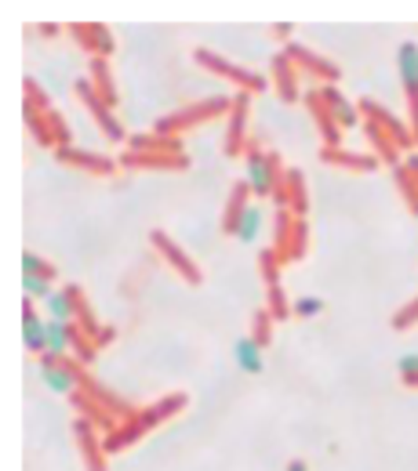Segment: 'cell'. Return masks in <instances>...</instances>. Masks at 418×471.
<instances>
[{
	"mask_svg": "<svg viewBox=\"0 0 418 471\" xmlns=\"http://www.w3.org/2000/svg\"><path fill=\"white\" fill-rule=\"evenodd\" d=\"M229 105H233V95L204 98V102H193V105H182V109H175V113L160 116L153 131H157V135H164V138H178V135H182V131H189V127L211 124V120H219V116H229Z\"/></svg>",
	"mask_w": 418,
	"mask_h": 471,
	"instance_id": "2",
	"label": "cell"
},
{
	"mask_svg": "<svg viewBox=\"0 0 418 471\" xmlns=\"http://www.w3.org/2000/svg\"><path fill=\"white\" fill-rule=\"evenodd\" d=\"M233 352H237V363H240L244 374H262V345L251 334H244Z\"/></svg>",
	"mask_w": 418,
	"mask_h": 471,
	"instance_id": "27",
	"label": "cell"
},
{
	"mask_svg": "<svg viewBox=\"0 0 418 471\" xmlns=\"http://www.w3.org/2000/svg\"><path fill=\"white\" fill-rule=\"evenodd\" d=\"M248 105H251V95L237 91L233 95V105H229V116H226V142H222V153L226 156H244V145H248Z\"/></svg>",
	"mask_w": 418,
	"mask_h": 471,
	"instance_id": "11",
	"label": "cell"
},
{
	"mask_svg": "<svg viewBox=\"0 0 418 471\" xmlns=\"http://www.w3.org/2000/svg\"><path fill=\"white\" fill-rule=\"evenodd\" d=\"M259 233H262V211L251 204V207L240 215V222H237L233 236H237L240 243H251V239H259Z\"/></svg>",
	"mask_w": 418,
	"mask_h": 471,
	"instance_id": "30",
	"label": "cell"
},
{
	"mask_svg": "<svg viewBox=\"0 0 418 471\" xmlns=\"http://www.w3.org/2000/svg\"><path fill=\"white\" fill-rule=\"evenodd\" d=\"M91 87L98 91V98L106 102V105H117L120 102V95H117V84H113V76H109V65H106V58H91Z\"/></svg>",
	"mask_w": 418,
	"mask_h": 471,
	"instance_id": "26",
	"label": "cell"
},
{
	"mask_svg": "<svg viewBox=\"0 0 418 471\" xmlns=\"http://www.w3.org/2000/svg\"><path fill=\"white\" fill-rule=\"evenodd\" d=\"M73 439H76V450H80V461L87 471H106V446L98 439V428L87 421V417H76L73 421Z\"/></svg>",
	"mask_w": 418,
	"mask_h": 471,
	"instance_id": "14",
	"label": "cell"
},
{
	"mask_svg": "<svg viewBox=\"0 0 418 471\" xmlns=\"http://www.w3.org/2000/svg\"><path fill=\"white\" fill-rule=\"evenodd\" d=\"M266 312H270L277 323H284V319L291 316V305H288L284 286H270V290H266Z\"/></svg>",
	"mask_w": 418,
	"mask_h": 471,
	"instance_id": "33",
	"label": "cell"
},
{
	"mask_svg": "<svg viewBox=\"0 0 418 471\" xmlns=\"http://www.w3.org/2000/svg\"><path fill=\"white\" fill-rule=\"evenodd\" d=\"M284 55H288L302 73H310V76H317V80H324V84H339V80H342V69H339L331 58H324V55L302 47V44H288Z\"/></svg>",
	"mask_w": 418,
	"mask_h": 471,
	"instance_id": "13",
	"label": "cell"
},
{
	"mask_svg": "<svg viewBox=\"0 0 418 471\" xmlns=\"http://www.w3.org/2000/svg\"><path fill=\"white\" fill-rule=\"evenodd\" d=\"M401 385H404V388H412V392H418V374H415V377H404Z\"/></svg>",
	"mask_w": 418,
	"mask_h": 471,
	"instance_id": "40",
	"label": "cell"
},
{
	"mask_svg": "<svg viewBox=\"0 0 418 471\" xmlns=\"http://www.w3.org/2000/svg\"><path fill=\"white\" fill-rule=\"evenodd\" d=\"M397 73H401V84H404V95H408V124H412V135H415L418 145V44L415 40H404L397 47Z\"/></svg>",
	"mask_w": 418,
	"mask_h": 471,
	"instance_id": "10",
	"label": "cell"
},
{
	"mask_svg": "<svg viewBox=\"0 0 418 471\" xmlns=\"http://www.w3.org/2000/svg\"><path fill=\"white\" fill-rule=\"evenodd\" d=\"M193 62L197 65H204L208 73H215V76H226L237 91H244V95H262L266 91V76H259V73H251V69H244V65H237V62H229V58H222V55H215L211 47H197L193 51Z\"/></svg>",
	"mask_w": 418,
	"mask_h": 471,
	"instance_id": "5",
	"label": "cell"
},
{
	"mask_svg": "<svg viewBox=\"0 0 418 471\" xmlns=\"http://www.w3.org/2000/svg\"><path fill=\"white\" fill-rule=\"evenodd\" d=\"M390 326H393V330H412V326H418V297H412L404 308H397V312H393Z\"/></svg>",
	"mask_w": 418,
	"mask_h": 471,
	"instance_id": "36",
	"label": "cell"
},
{
	"mask_svg": "<svg viewBox=\"0 0 418 471\" xmlns=\"http://www.w3.org/2000/svg\"><path fill=\"white\" fill-rule=\"evenodd\" d=\"M22 276H40V279H55L58 276V268L47 261V257H40L36 250H25L22 254Z\"/></svg>",
	"mask_w": 418,
	"mask_h": 471,
	"instance_id": "32",
	"label": "cell"
},
{
	"mask_svg": "<svg viewBox=\"0 0 418 471\" xmlns=\"http://www.w3.org/2000/svg\"><path fill=\"white\" fill-rule=\"evenodd\" d=\"M244 164H248V185H251V196L266 200L277 193V185L284 182L288 167L280 164V156L273 149H262L255 138H248L244 145Z\"/></svg>",
	"mask_w": 418,
	"mask_h": 471,
	"instance_id": "3",
	"label": "cell"
},
{
	"mask_svg": "<svg viewBox=\"0 0 418 471\" xmlns=\"http://www.w3.org/2000/svg\"><path fill=\"white\" fill-rule=\"evenodd\" d=\"M127 153H171L178 156L182 153V142L178 138H164V135H131L127 138Z\"/></svg>",
	"mask_w": 418,
	"mask_h": 471,
	"instance_id": "25",
	"label": "cell"
},
{
	"mask_svg": "<svg viewBox=\"0 0 418 471\" xmlns=\"http://www.w3.org/2000/svg\"><path fill=\"white\" fill-rule=\"evenodd\" d=\"M321 160L331 164V167L353 171V175H368L382 164L375 153H353V149H342V145H321Z\"/></svg>",
	"mask_w": 418,
	"mask_h": 471,
	"instance_id": "17",
	"label": "cell"
},
{
	"mask_svg": "<svg viewBox=\"0 0 418 471\" xmlns=\"http://www.w3.org/2000/svg\"><path fill=\"white\" fill-rule=\"evenodd\" d=\"M310 246V229H306V218H295L291 211H277V243L273 250L284 257V261H299Z\"/></svg>",
	"mask_w": 418,
	"mask_h": 471,
	"instance_id": "9",
	"label": "cell"
},
{
	"mask_svg": "<svg viewBox=\"0 0 418 471\" xmlns=\"http://www.w3.org/2000/svg\"><path fill=\"white\" fill-rule=\"evenodd\" d=\"M306 105H310V109H313V116H317V127H321V135H324V145H339L342 127L335 124V116H331V109L324 105L321 91H310V95H306Z\"/></svg>",
	"mask_w": 418,
	"mask_h": 471,
	"instance_id": "23",
	"label": "cell"
},
{
	"mask_svg": "<svg viewBox=\"0 0 418 471\" xmlns=\"http://www.w3.org/2000/svg\"><path fill=\"white\" fill-rule=\"evenodd\" d=\"M321 98H324V105L331 109V116H335V124H339L342 131H353V127H361V109H357L353 102H346V98L339 95V87H335V84L321 87Z\"/></svg>",
	"mask_w": 418,
	"mask_h": 471,
	"instance_id": "21",
	"label": "cell"
},
{
	"mask_svg": "<svg viewBox=\"0 0 418 471\" xmlns=\"http://www.w3.org/2000/svg\"><path fill=\"white\" fill-rule=\"evenodd\" d=\"M364 135H368V142H372V149H375V156L393 171L397 164H401V149H397V142L382 131V127H375V124H368L364 120Z\"/></svg>",
	"mask_w": 418,
	"mask_h": 471,
	"instance_id": "24",
	"label": "cell"
},
{
	"mask_svg": "<svg viewBox=\"0 0 418 471\" xmlns=\"http://www.w3.org/2000/svg\"><path fill=\"white\" fill-rule=\"evenodd\" d=\"M47 356L55 359H73L80 366H91L98 356V345L76 326V323H58L47 319Z\"/></svg>",
	"mask_w": 418,
	"mask_h": 471,
	"instance_id": "4",
	"label": "cell"
},
{
	"mask_svg": "<svg viewBox=\"0 0 418 471\" xmlns=\"http://www.w3.org/2000/svg\"><path fill=\"white\" fill-rule=\"evenodd\" d=\"M55 279H40V276H22V290H25V301H47L55 290H51Z\"/></svg>",
	"mask_w": 418,
	"mask_h": 471,
	"instance_id": "35",
	"label": "cell"
},
{
	"mask_svg": "<svg viewBox=\"0 0 418 471\" xmlns=\"http://www.w3.org/2000/svg\"><path fill=\"white\" fill-rule=\"evenodd\" d=\"M66 29L73 33V40L84 51H91V58H109L113 55V36H109V29L102 22H73Z\"/></svg>",
	"mask_w": 418,
	"mask_h": 471,
	"instance_id": "16",
	"label": "cell"
},
{
	"mask_svg": "<svg viewBox=\"0 0 418 471\" xmlns=\"http://www.w3.org/2000/svg\"><path fill=\"white\" fill-rule=\"evenodd\" d=\"M55 156H58V164L76 167V171L95 175V178H113V175H117V167H120L117 160H109V156H102V153H87V149H73V145L55 149Z\"/></svg>",
	"mask_w": 418,
	"mask_h": 471,
	"instance_id": "12",
	"label": "cell"
},
{
	"mask_svg": "<svg viewBox=\"0 0 418 471\" xmlns=\"http://www.w3.org/2000/svg\"><path fill=\"white\" fill-rule=\"evenodd\" d=\"M393 182H397V189H401V196H404V204L412 207V215H418V182L412 178V171L404 167V160L393 167Z\"/></svg>",
	"mask_w": 418,
	"mask_h": 471,
	"instance_id": "29",
	"label": "cell"
},
{
	"mask_svg": "<svg viewBox=\"0 0 418 471\" xmlns=\"http://www.w3.org/2000/svg\"><path fill=\"white\" fill-rule=\"evenodd\" d=\"M248 207H251V185H248V182H237V185L229 189V200H226V211H222V233L233 236L240 215H244Z\"/></svg>",
	"mask_w": 418,
	"mask_h": 471,
	"instance_id": "22",
	"label": "cell"
},
{
	"mask_svg": "<svg viewBox=\"0 0 418 471\" xmlns=\"http://www.w3.org/2000/svg\"><path fill=\"white\" fill-rule=\"evenodd\" d=\"M270 69H273V87H277V95H280L284 102H299V98H302V91H299V65L280 51Z\"/></svg>",
	"mask_w": 418,
	"mask_h": 471,
	"instance_id": "20",
	"label": "cell"
},
{
	"mask_svg": "<svg viewBox=\"0 0 418 471\" xmlns=\"http://www.w3.org/2000/svg\"><path fill=\"white\" fill-rule=\"evenodd\" d=\"M291 29H295V25H288V22H284V25H273V33H277V40H288V33H291Z\"/></svg>",
	"mask_w": 418,
	"mask_h": 471,
	"instance_id": "39",
	"label": "cell"
},
{
	"mask_svg": "<svg viewBox=\"0 0 418 471\" xmlns=\"http://www.w3.org/2000/svg\"><path fill=\"white\" fill-rule=\"evenodd\" d=\"M288 471H310V465H306V461H291V465H288Z\"/></svg>",
	"mask_w": 418,
	"mask_h": 471,
	"instance_id": "41",
	"label": "cell"
},
{
	"mask_svg": "<svg viewBox=\"0 0 418 471\" xmlns=\"http://www.w3.org/2000/svg\"><path fill=\"white\" fill-rule=\"evenodd\" d=\"M76 98L84 102V109L95 116V124H98V131L109 138V142H127V131L120 127V120H117V113H113V105H106L102 98H98V91L91 87V80H76Z\"/></svg>",
	"mask_w": 418,
	"mask_h": 471,
	"instance_id": "7",
	"label": "cell"
},
{
	"mask_svg": "<svg viewBox=\"0 0 418 471\" xmlns=\"http://www.w3.org/2000/svg\"><path fill=\"white\" fill-rule=\"evenodd\" d=\"M291 312L302 316V319H313V316L324 312V297H299V301L291 305Z\"/></svg>",
	"mask_w": 418,
	"mask_h": 471,
	"instance_id": "37",
	"label": "cell"
},
{
	"mask_svg": "<svg viewBox=\"0 0 418 471\" xmlns=\"http://www.w3.org/2000/svg\"><path fill=\"white\" fill-rule=\"evenodd\" d=\"M22 341L36 359L47 356V319L36 312L33 301H22Z\"/></svg>",
	"mask_w": 418,
	"mask_h": 471,
	"instance_id": "19",
	"label": "cell"
},
{
	"mask_svg": "<svg viewBox=\"0 0 418 471\" xmlns=\"http://www.w3.org/2000/svg\"><path fill=\"white\" fill-rule=\"evenodd\" d=\"M273 200H277V211H291L295 218H306V211H310V196H306V182H302V175L288 167V175H284V182L277 185Z\"/></svg>",
	"mask_w": 418,
	"mask_h": 471,
	"instance_id": "15",
	"label": "cell"
},
{
	"mask_svg": "<svg viewBox=\"0 0 418 471\" xmlns=\"http://www.w3.org/2000/svg\"><path fill=\"white\" fill-rule=\"evenodd\" d=\"M280 265H284V257H280L273 246H266V250L259 254V268H262L266 290H270V286H284V283H280Z\"/></svg>",
	"mask_w": 418,
	"mask_h": 471,
	"instance_id": "31",
	"label": "cell"
},
{
	"mask_svg": "<svg viewBox=\"0 0 418 471\" xmlns=\"http://www.w3.org/2000/svg\"><path fill=\"white\" fill-rule=\"evenodd\" d=\"M117 164L127 171H186L189 160H186V153H178V156H171V153H124Z\"/></svg>",
	"mask_w": 418,
	"mask_h": 471,
	"instance_id": "18",
	"label": "cell"
},
{
	"mask_svg": "<svg viewBox=\"0 0 418 471\" xmlns=\"http://www.w3.org/2000/svg\"><path fill=\"white\" fill-rule=\"evenodd\" d=\"M273 326H277V319L266 312V308H259L255 312V319H251V337L262 345V348H270V337H273Z\"/></svg>",
	"mask_w": 418,
	"mask_h": 471,
	"instance_id": "34",
	"label": "cell"
},
{
	"mask_svg": "<svg viewBox=\"0 0 418 471\" xmlns=\"http://www.w3.org/2000/svg\"><path fill=\"white\" fill-rule=\"evenodd\" d=\"M186 396L182 392H175V396H164V399H157L153 406H146V410H135L131 417H124L113 432H106L102 436V446H106V454H113V450H124V446H131V443H138L142 436H149L160 421H168V417H175V414H182L186 410Z\"/></svg>",
	"mask_w": 418,
	"mask_h": 471,
	"instance_id": "1",
	"label": "cell"
},
{
	"mask_svg": "<svg viewBox=\"0 0 418 471\" xmlns=\"http://www.w3.org/2000/svg\"><path fill=\"white\" fill-rule=\"evenodd\" d=\"M357 109H361V116H364L368 124L382 127V131H386V135L397 142V149H401V153L415 149V135H412V124H408V120L393 116L386 105H379V102H372V98H361V102H357Z\"/></svg>",
	"mask_w": 418,
	"mask_h": 471,
	"instance_id": "6",
	"label": "cell"
},
{
	"mask_svg": "<svg viewBox=\"0 0 418 471\" xmlns=\"http://www.w3.org/2000/svg\"><path fill=\"white\" fill-rule=\"evenodd\" d=\"M397 374H401V381H404V377H415V374H418V356H415V352L397 359Z\"/></svg>",
	"mask_w": 418,
	"mask_h": 471,
	"instance_id": "38",
	"label": "cell"
},
{
	"mask_svg": "<svg viewBox=\"0 0 418 471\" xmlns=\"http://www.w3.org/2000/svg\"><path fill=\"white\" fill-rule=\"evenodd\" d=\"M149 243H153V250L164 257V265H168L175 276H182V279H186V283H193V286L204 279L200 265H197V261H193V257H189V254H186L171 236L164 233V229H153V233H149Z\"/></svg>",
	"mask_w": 418,
	"mask_h": 471,
	"instance_id": "8",
	"label": "cell"
},
{
	"mask_svg": "<svg viewBox=\"0 0 418 471\" xmlns=\"http://www.w3.org/2000/svg\"><path fill=\"white\" fill-rule=\"evenodd\" d=\"M47 319H58V323H76V301L73 294L62 286L47 297Z\"/></svg>",
	"mask_w": 418,
	"mask_h": 471,
	"instance_id": "28",
	"label": "cell"
}]
</instances>
